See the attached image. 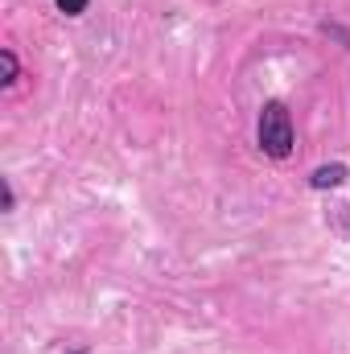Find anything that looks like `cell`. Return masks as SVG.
<instances>
[{"mask_svg":"<svg viewBox=\"0 0 350 354\" xmlns=\"http://www.w3.org/2000/svg\"><path fill=\"white\" fill-rule=\"evenodd\" d=\"M256 145H260L264 157H272V161H284L293 153V145H297L293 115H288V107L280 99H268L260 107V115H256Z\"/></svg>","mask_w":350,"mask_h":354,"instance_id":"6da1fadb","label":"cell"},{"mask_svg":"<svg viewBox=\"0 0 350 354\" xmlns=\"http://www.w3.org/2000/svg\"><path fill=\"white\" fill-rule=\"evenodd\" d=\"M347 177H350V169L342 161H330V165H317V169L309 174V185H313V189H338Z\"/></svg>","mask_w":350,"mask_h":354,"instance_id":"7a4b0ae2","label":"cell"},{"mask_svg":"<svg viewBox=\"0 0 350 354\" xmlns=\"http://www.w3.org/2000/svg\"><path fill=\"white\" fill-rule=\"evenodd\" d=\"M0 71H4V75H0V87H4V91L17 87V79H21V62H17V54H12L8 46L0 50Z\"/></svg>","mask_w":350,"mask_h":354,"instance_id":"3957f363","label":"cell"},{"mask_svg":"<svg viewBox=\"0 0 350 354\" xmlns=\"http://www.w3.org/2000/svg\"><path fill=\"white\" fill-rule=\"evenodd\" d=\"M87 4H91V0H54V8H58L62 17H83V12H87Z\"/></svg>","mask_w":350,"mask_h":354,"instance_id":"277c9868","label":"cell"},{"mask_svg":"<svg viewBox=\"0 0 350 354\" xmlns=\"http://www.w3.org/2000/svg\"><path fill=\"white\" fill-rule=\"evenodd\" d=\"M0 189H4V214H12V210H17V189H12V181L0 177Z\"/></svg>","mask_w":350,"mask_h":354,"instance_id":"5b68a950","label":"cell"}]
</instances>
